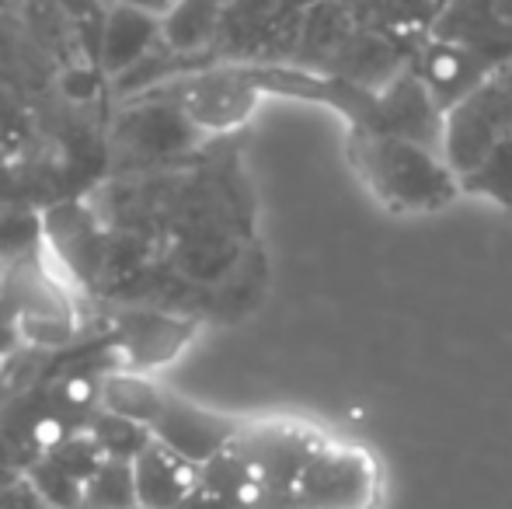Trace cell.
Returning a JSON list of instances; mask_svg holds the SVG:
<instances>
[{
  "mask_svg": "<svg viewBox=\"0 0 512 509\" xmlns=\"http://www.w3.org/2000/svg\"><path fill=\"white\" fill-rule=\"evenodd\" d=\"M98 84H102V67L98 63H77L63 74V91L77 102H88L98 95Z\"/></svg>",
  "mask_w": 512,
  "mask_h": 509,
  "instance_id": "cell-18",
  "label": "cell"
},
{
  "mask_svg": "<svg viewBox=\"0 0 512 509\" xmlns=\"http://www.w3.org/2000/svg\"><path fill=\"white\" fill-rule=\"evenodd\" d=\"M234 447L251 464L262 489L293 492L324 440L297 422H258V426L241 429Z\"/></svg>",
  "mask_w": 512,
  "mask_h": 509,
  "instance_id": "cell-5",
  "label": "cell"
},
{
  "mask_svg": "<svg viewBox=\"0 0 512 509\" xmlns=\"http://www.w3.org/2000/svg\"><path fill=\"white\" fill-rule=\"evenodd\" d=\"M28 482L42 506L49 509H77L84 503V482L77 475H70L60 461L42 457L28 468Z\"/></svg>",
  "mask_w": 512,
  "mask_h": 509,
  "instance_id": "cell-17",
  "label": "cell"
},
{
  "mask_svg": "<svg viewBox=\"0 0 512 509\" xmlns=\"http://www.w3.org/2000/svg\"><path fill=\"white\" fill-rule=\"evenodd\" d=\"M136 509H182L185 499L199 489V468L171 454L164 443L150 440L133 457Z\"/></svg>",
  "mask_w": 512,
  "mask_h": 509,
  "instance_id": "cell-12",
  "label": "cell"
},
{
  "mask_svg": "<svg viewBox=\"0 0 512 509\" xmlns=\"http://www.w3.org/2000/svg\"><path fill=\"white\" fill-rule=\"evenodd\" d=\"M244 422L230 419V415L209 412V408L196 405V401H185L178 394H171L168 405H164L157 426L150 429L157 443L178 454L182 461H189L192 468H203L213 457H220L223 450H230L241 436Z\"/></svg>",
  "mask_w": 512,
  "mask_h": 509,
  "instance_id": "cell-7",
  "label": "cell"
},
{
  "mask_svg": "<svg viewBox=\"0 0 512 509\" xmlns=\"http://www.w3.org/2000/svg\"><path fill=\"white\" fill-rule=\"evenodd\" d=\"M443 119L446 109L425 88V81L415 74L411 63L377 91V126H373L377 133H394L443 150Z\"/></svg>",
  "mask_w": 512,
  "mask_h": 509,
  "instance_id": "cell-9",
  "label": "cell"
},
{
  "mask_svg": "<svg viewBox=\"0 0 512 509\" xmlns=\"http://www.w3.org/2000/svg\"><path fill=\"white\" fill-rule=\"evenodd\" d=\"M199 332L196 318L168 311H122L112 328L115 367H133L157 374L192 346Z\"/></svg>",
  "mask_w": 512,
  "mask_h": 509,
  "instance_id": "cell-6",
  "label": "cell"
},
{
  "mask_svg": "<svg viewBox=\"0 0 512 509\" xmlns=\"http://www.w3.org/2000/svg\"><path fill=\"white\" fill-rule=\"evenodd\" d=\"M164 39V21L140 11L122 0H108L98 14V46L95 63L105 77H122L133 67H140L147 56H154V46Z\"/></svg>",
  "mask_w": 512,
  "mask_h": 509,
  "instance_id": "cell-10",
  "label": "cell"
},
{
  "mask_svg": "<svg viewBox=\"0 0 512 509\" xmlns=\"http://www.w3.org/2000/svg\"><path fill=\"white\" fill-rule=\"evenodd\" d=\"M349 161L366 189L394 213H432L460 196V178L443 150L405 136L352 126Z\"/></svg>",
  "mask_w": 512,
  "mask_h": 509,
  "instance_id": "cell-1",
  "label": "cell"
},
{
  "mask_svg": "<svg viewBox=\"0 0 512 509\" xmlns=\"http://www.w3.org/2000/svg\"><path fill=\"white\" fill-rule=\"evenodd\" d=\"M293 492L307 509H377L380 468L370 450L324 443Z\"/></svg>",
  "mask_w": 512,
  "mask_h": 509,
  "instance_id": "cell-4",
  "label": "cell"
},
{
  "mask_svg": "<svg viewBox=\"0 0 512 509\" xmlns=\"http://www.w3.org/2000/svg\"><path fill=\"white\" fill-rule=\"evenodd\" d=\"M175 88V109L189 126L203 133H230L255 116L265 91L255 84L248 67H213L182 77Z\"/></svg>",
  "mask_w": 512,
  "mask_h": 509,
  "instance_id": "cell-3",
  "label": "cell"
},
{
  "mask_svg": "<svg viewBox=\"0 0 512 509\" xmlns=\"http://www.w3.org/2000/svg\"><path fill=\"white\" fill-rule=\"evenodd\" d=\"M512 133V98L506 77L492 74L485 84L453 102L443 119V157L457 178L471 175L495 143H502Z\"/></svg>",
  "mask_w": 512,
  "mask_h": 509,
  "instance_id": "cell-2",
  "label": "cell"
},
{
  "mask_svg": "<svg viewBox=\"0 0 512 509\" xmlns=\"http://www.w3.org/2000/svg\"><path fill=\"white\" fill-rule=\"evenodd\" d=\"M122 4H133V7H140V11H147V14H154V18L164 21L178 4H182V0H122Z\"/></svg>",
  "mask_w": 512,
  "mask_h": 509,
  "instance_id": "cell-19",
  "label": "cell"
},
{
  "mask_svg": "<svg viewBox=\"0 0 512 509\" xmlns=\"http://www.w3.org/2000/svg\"><path fill=\"white\" fill-rule=\"evenodd\" d=\"M502 77H506V88H509V98H512V63L509 67H502Z\"/></svg>",
  "mask_w": 512,
  "mask_h": 509,
  "instance_id": "cell-20",
  "label": "cell"
},
{
  "mask_svg": "<svg viewBox=\"0 0 512 509\" xmlns=\"http://www.w3.org/2000/svg\"><path fill=\"white\" fill-rule=\"evenodd\" d=\"M0 164H4V147H0Z\"/></svg>",
  "mask_w": 512,
  "mask_h": 509,
  "instance_id": "cell-22",
  "label": "cell"
},
{
  "mask_svg": "<svg viewBox=\"0 0 512 509\" xmlns=\"http://www.w3.org/2000/svg\"><path fill=\"white\" fill-rule=\"evenodd\" d=\"M415 74L425 81V88L436 95V102L443 109H450L453 102H460L464 95H471L478 84H485L492 74H499V67H492L481 56L467 53L460 46H450L443 39H425V46L411 60Z\"/></svg>",
  "mask_w": 512,
  "mask_h": 509,
  "instance_id": "cell-11",
  "label": "cell"
},
{
  "mask_svg": "<svg viewBox=\"0 0 512 509\" xmlns=\"http://www.w3.org/2000/svg\"><path fill=\"white\" fill-rule=\"evenodd\" d=\"M460 192L492 199L502 210H512V133L502 143H495L492 154L471 175L460 178Z\"/></svg>",
  "mask_w": 512,
  "mask_h": 509,
  "instance_id": "cell-14",
  "label": "cell"
},
{
  "mask_svg": "<svg viewBox=\"0 0 512 509\" xmlns=\"http://www.w3.org/2000/svg\"><path fill=\"white\" fill-rule=\"evenodd\" d=\"M171 391L147 370L108 367L98 374V412L154 429Z\"/></svg>",
  "mask_w": 512,
  "mask_h": 509,
  "instance_id": "cell-13",
  "label": "cell"
},
{
  "mask_svg": "<svg viewBox=\"0 0 512 509\" xmlns=\"http://www.w3.org/2000/svg\"><path fill=\"white\" fill-rule=\"evenodd\" d=\"M443 4H450V0H436V7H443Z\"/></svg>",
  "mask_w": 512,
  "mask_h": 509,
  "instance_id": "cell-21",
  "label": "cell"
},
{
  "mask_svg": "<svg viewBox=\"0 0 512 509\" xmlns=\"http://www.w3.org/2000/svg\"><path fill=\"white\" fill-rule=\"evenodd\" d=\"M91 509H136V482L133 461L108 457L102 468L84 482V503Z\"/></svg>",
  "mask_w": 512,
  "mask_h": 509,
  "instance_id": "cell-16",
  "label": "cell"
},
{
  "mask_svg": "<svg viewBox=\"0 0 512 509\" xmlns=\"http://www.w3.org/2000/svg\"><path fill=\"white\" fill-rule=\"evenodd\" d=\"M432 39H443L492 67L512 63V21L499 11V0H450L429 21Z\"/></svg>",
  "mask_w": 512,
  "mask_h": 509,
  "instance_id": "cell-8",
  "label": "cell"
},
{
  "mask_svg": "<svg viewBox=\"0 0 512 509\" xmlns=\"http://www.w3.org/2000/svg\"><path fill=\"white\" fill-rule=\"evenodd\" d=\"M220 25V0H182L164 18V39L175 49H196Z\"/></svg>",
  "mask_w": 512,
  "mask_h": 509,
  "instance_id": "cell-15",
  "label": "cell"
}]
</instances>
